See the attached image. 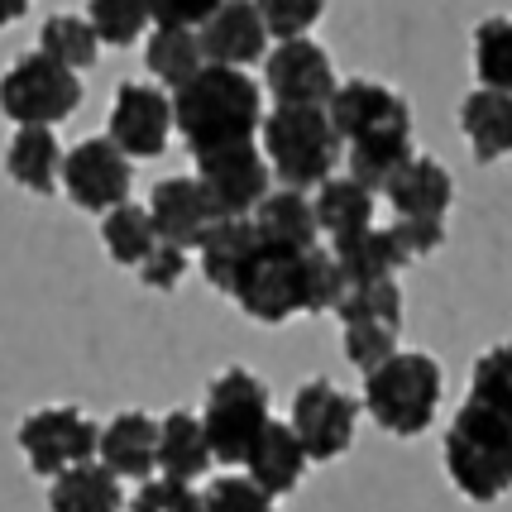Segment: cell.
I'll return each mask as SVG.
<instances>
[{
    "label": "cell",
    "instance_id": "1",
    "mask_svg": "<svg viewBox=\"0 0 512 512\" xmlns=\"http://www.w3.org/2000/svg\"><path fill=\"white\" fill-rule=\"evenodd\" d=\"M178 106V134L187 139L192 158L211 154V149H230V144H254V134L264 130V91L245 67L206 63L173 91Z\"/></svg>",
    "mask_w": 512,
    "mask_h": 512
},
{
    "label": "cell",
    "instance_id": "2",
    "mask_svg": "<svg viewBox=\"0 0 512 512\" xmlns=\"http://www.w3.org/2000/svg\"><path fill=\"white\" fill-rule=\"evenodd\" d=\"M446 479L469 503H498L512 493V417L489 402L465 398L441 441Z\"/></svg>",
    "mask_w": 512,
    "mask_h": 512
},
{
    "label": "cell",
    "instance_id": "3",
    "mask_svg": "<svg viewBox=\"0 0 512 512\" xmlns=\"http://www.w3.org/2000/svg\"><path fill=\"white\" fill-rule=\"evenodd\" d=\"M446 374L426 350H398L379 369L364 374V412L388 431V436H422L441 412Z\"/></svg>",
    "mask_w": 512,
    "mask_h": 512
},
{
    "label": "cell",
    "instance_id": "4",
    "mask_svg": "<svg viewBox=\"0 0 512 512\" xmlns=\"http://www.w3.org/2000/svg\"><path fill=\"white\" fill-rule=\"evenodd\" d=\"M264 154L283 187H321L335 178L345 139L326 106H273L264 120Z\"/></svg>",
    "mask_w": 512,
    "mask_h": 512
},
{
    "label": "cell",
    "instance_id": "5",
    "mask_svg": "<svg viewBox=\"0 0 512 512\" xmlns=\"http://www.w3.org/2000/svg\"><path fill=\"white\" fill-rule=\"evenodd\" d=\"M201 422H206V436L216 446V460L221 465H245L254 441L264 436L268 417V383L259 374H249L245 364H230L221 369L211 388H206V402H201Z\"/></svg>",
    "mask_w": 512,
    "mask_h": 512
},
{
    "label": "cell",
    "instance_id": "6",
    "mask_svg": "<svg viewBox=\"0 0 512 512\" xmlns=\"http://www.w3.org/2000/svg\"><path fill=\"white\" fill-rule=\"evenodd\" d=\"M307 254H292V249H268L259 245L254 259L245 264L240 283H235V302L249 321H264V326H283L292 316H312V288H307Z\"/></svg>",
    "mask_w": 512,
    "mask_h": 512
},
{
    "label": "cell",
    "instance_id": "7",
    "mask_svg": "<svg viewBox=\"0 0 512 512\" xmlns=\"http://www.w3.org/2000/svg\"><path fill=\"white\" fill-rule=\"evenodd\" d=\"M82 106V77L77 67L58 63L53 53H24L5 72V115L15 125H58Z\"/></svg>",
    "mask_w": 512,
    "mask_h": 512
},
{
    "label": "cell",
    "instance_id": "8",
    "mask_svg": "<svg viewBox=\"0 0 512 512\" xmlns=\"http://www.w3.org/2000/svg\"><path fill=\"white\" fill-rule=\"evenodd\" d=\"M20 450L39 479H58L72 465L101 460V426L82 407H39L20 422Z\"/></svg>",
    "mask_w": 512,
    "mask_h": 512
},
{
    "label": "cell",
    "instance_id": "9",
    "mask_svg": "<svg viewBox=\"0 0 512 512\" xmlns=\"http://www.w3.org/2000/svg\"><path fill=\"white\" fill-rule=\"evenodd\" d=\"M359 407L364 402L350 398L345 388H335L331 379H307L292 393L288 422L302 436V446H307L316 465H331L340 455H350V446H355Z\"/></svg>",
    "mask_w": 512,
    "mask_h": 512
},
{
    "label": "cell",
    "instance_id": "10",
    "mask_svg": "<svg viewBox=\"0 0 512 512\" xmlns=\"http://www.w3.org/2000/svg\"><path fill=\"white\" fill-rule=\"evenodd\" d=\"M130 187H134V158L115 144L111 134H96V139H82V144L67 149L63 192L72 197L77 211L106 216V211L130 201Z\"/></svg>",
    "mask_w": 512,
    "mask_h": 512
},
{
    "label": "cell",
    "instance_id": "11",
    "mask_svg": "<svg viewBox=\"0 0 512 512\" xmlns=\"http://www.w3.org/2000/svg\"><path fill=\"white\" fill-rule=\"evenodd\" d=\"M326 111H331L345 149L364 144V139H412V111H407V101L393 87L369 82V77L340 82Z\"/></svg>",
    "mask_w": 512,
    "mask_h": 512
},
{
    "label": "cell",
    "instance_id": "12",
    "mask_svg": "<svg viewBox=\"0 0 512 512\" xmlns=\"http://www.w3.org/2000/svg\"><path fill=\"white\" fill-rule=\"evenodd\" d=\"M264 87L278 106H331L335 96V67L331 53L316 39H278L264 58Z\"/></svg>",
    "mask_w": 512,
    "mask_h": 512
},
{
    "label": "cell",
    "instance_id": "13",
    "mask_svg": "<svg viewBox=\"0 0 512 512\" xmlns=\"http://www.w3.org/2000/svg\"><path fill=\"white\" fill-rule=\"evenodd\" d=\"M173 130H178V106L163 91V82H125L115 91L106 134L130 158H158L168 149V134Z\"/></svg>",
    "mask_w": 512,
    "mask_h": 512
},
{
    "label": "cell",
    "instance_id": "14",
    "mask_svg": "<svg viewBox=\"0 0 512 512\" xmlns=\"http://www.w3.org/2000/svg\"><path fill=\"white\" fill-rule=\"evenodd\" d=\"M197 178L206 182V192H211L221 216H254L259 201L268 197L273 163L254 144H230V149L197 154Z\"/></svg>",
    "mask_w": 512,
    "mask_h": 512
},
{
    "label": "cell",
    "instance_id": "15",
    "mask_svg": "<svg viewBox=\"0 0 512 512\" xmlns=\"http://www.w3.org/2000/svg\"><path fill=\"white\" fill-rule=\"evenodd\" d=\"M149 211H154L158 235H163V240H173V245H182V249H201L206 245V235L225 221L201 178H163V182H154V192H149Z\"/></svg>",
    "mask_w": 512,
    "mask_h": 512
},
{
    "label": "cell",
    "instance_id": "16",
    "mask_svg": "<svg viewBox=\"0 0 512 512\" xmlns=\"http://www.w3.org/2000/svg\"><path fill=\"white\" fill-rule=\"evenodd\" d=\"M268 20L254 0H225L211 20L201 24V48L211 63L225 67H254L268 58Z\"/></svg>",
    "mask_w": 512,
    "mask_h": 512
},
{
    "label": "cell",
    "instance_id": "17",
    "mask_svg": "<svg viewBox=\"0 0 512 512\" xmlns=\"http://www.w3.org/2000/svg\"><path fill=\"white\" fill-rule=\"evenodd\" d=\"M254 225H259V240L268 249H316L321 240V216H316V197H307L302 187H278L259 201L254 211Z\"/></svg>",
    "mask_w": 512,
    "mask_h": 512
},
{
    "label": "cell",
    "instance_id": "18",
    "mask_svg": "<svg viewBox=\"0 0 512 512\" xmlns=\"http://www.w3.org/2000/svg\"><path fill=\"white\" fill-rule=\"evenodd\" d=\"M383 197L393 206V216H402V221H446L450 206H455V182H450V173L436 158L417 154L393 178V187Z\"/></svg>",
    "mask_w": 512,
    "mask_h": 512
},
{
    "label": "cell",
    "instance_id": "19",
    "mask_svg": "<svg viewBox=\"0 0 512 512\" xmlns=\"http://www.w3.org/2000/svg\"><path fill=\"white\" fill-rule=\"evenodd\" d=\"M307 465H316V460L307 455V446H302V436L292 431V422H268L264 436L249 450L245 474L254 484H264L273 498H283V493H292L307 479Z\"/></svg>",
    "mask_w": 512,
    "mask_h": 512
},
{
    "label": "cell",
    "instance_id": "20",
    "mask_svg": "<svg viewBox=\"0 0 512 512\" xmlns=\"http://www.w3.org/2000/svg\"><path fill=\"white\" fill-rule=\"evenodd\" d=\"M158 474H168V479H187V484H197L206 469L216 465V446H211V436H206V422H201V412H168V417H158Z\"/></svg>",
    "mask_w": 512,
    "mask_h": 512
},
{
    "label": "cell",
    "instance_id": "21",
    "mask_svg": "<svg viewBox=\"0 0 512 512\" xmlns=\"http://www.w3.org/2000/svg\"><path fill=\"white\" fill-rule=\"evenodd\" d=\"M158 431L163 426L149 412H120L101 426V460L120 474V479H154L158 469Z\"/></svg>",
    "mask_w": 512,
    "mask_h": 512
},
{
    "label": "cell",
    "instance_id": "22",
    "mask_svg": "<svg viewBox=\"0 0 512 512\" xmlns=\"http://www.w3.org/2000/svg\"><path fill=\"white\" fill-rule=\"evenodd\" d=\"M63 163H67V149L58 144L53 125H20L10 134V149H5V168L10 178L29 187V192H58L63 187Z\"/></svg>",
    "mask_w": 512,
    "mask_h": 512
},
{
    "label": "cell",
    "instance_id": "23",
    "mask_svg": "<svg viewBox=\"0 0 512 512\" xmlns=\"http://www.w3.org/2000/svg\"><path fill=\"white\" fill-rule=\"evenodd\" d=\"M460 130L479 163H498L512 154V91L479 87L460 101Z\"/></svg>",
    "mask_w": 512,
    "mask_h": 512
},
{
    "label": "cell",
    "instance_id": "24",
    "mask_svg": "<svg viewBox=\"0 0 512 512\" xmlns=\"http://www.w3.org/2000/svg\"><path fill=\"white\" fill-rule=\"evenodd\" d=\"M120 508H125V489H120V474L106 460H87V465H72L58 479H48V512H120Z\"/></svg>",
    "mask_w": 512,
    "mask_h": 512
},
{
    "label": "cell",
    "instance_id": "25",
    "mask_svg": "<svg viewBox=\"0 0 512 512\" xmlns=\"http://www.w3.org/2000/svg\"><path fill=\"white\" fill-rule=\"evenodd\" d=\"M259 245H264V240H259V225H254V216H225V221L206 235V245L197 249V254H201V278H206L216 292H225V297H230Z\"/></svg>",
    "mask_w": 512,
    "mask_h": 512
},
{
    "label": "cell",
    "instance_id": "26",
    "mask_svg": "<svg viewBox=\"0 0 512 512\" xmlns=\"http://www.w3.org/2000/svg\"><path fill=\"white\" fill-rule=\"evenodd\" d=\"M206 63H211V58H206V48H201V29H187V24H154L149 48H144V67H149L154 82H163L168 91H178L182 82H192Z\"/></svg>",
    "mask_w": 512,
    "mask_h": 512
},
{
    "label": "cell",
    "instance_id": "27",
    "mask_svg": "<svg viewBox=\"0 0 512 512\" xmlns=\"http://www.w3.org/2000/svg\"><path fill=\"white\" fill-rule=\"evenodd\" d=\"M335 259L345 268V283H359V278H398V268L412 264V254L402 245V235L393 225H369L350 240H335Z\"/></svg>",
    "mask_w": 512,
    "mask_h": 512
},
{
    "label": "cell",
    "instance_id": "28",
    "mask_svg": "<svg viewBox=\"0 0 512 512\" xmlns=\"http://www.w3.org/2000/svg\"><path fill=\"white\" fill-rule=\"evenodd\" d=\"M374 187H364L359 178H326L316 187V216H321V230L331 240H350L359 230L374 225Z\"/></svg>",
    "mask_w": 512,
    "mask_h": 512
},
{
    "label": "cell",
    "instance_id": "29",
    "mask_svg": "<svg viewBox=\"0 0 512 512\" xmlns=\"http://www.w3.org/2000/svg\"><path fill=\"white\" fill-rule=\"evenodd\" d=\"M158 240H163V235H158L154 211H149V206L125 201V206H115V211L101 216V245H106V254H111L115 264L139 268L158 249Z\"/></svg>",
    "mask_w": 512,
    "mask_h": 512
},
{
    "label": "cell",
    "instance_id": "30",
    "mask_svg": "<svg viewBox=\"0 0 512 512\" xmlns=\"http://www.w3.org/2000/svg\"><path fill=\"white\" fill-rule=\"evenodd\" d=\"M39 48L53 53L58 63L87 72L96 63V53H101V34H96V24L87 15H48L44 29H39Z\"/></svg>",
    "mask_w": 512,
    "mask_h": 512
},
{
    "label": "cell",
    "instance_id": "31",
    "mask_svg": "<svg viewBox=\"0 0 512 512\" xmlns=\"http://www.w3.org/2000/svg\"><path fill=\"white\" fill-rule=\"evenodd\" d=\"M345 158H350V178H359L374 192H388L393 178L417 154H412V139H364V144H350Z\"/></svg>",
    "mask_w": 512,
    "mask_h": 512
},
{
    "label": "cell",
    "instance_id": "32",
    "mask_svg": "<svg viewBox=\"0 0 512 512\" xmlns=\"http://www.w3.org/2000/svg\"><path fill=\"white\" fill-rule=\"evenodd\" d=\"M340 321H393L402 326V288L398 278H359L345 283L340 302H335Z\"/></svg>",
    "mask_w": 512,
    "mask_h": 512
},
{
    "label": "cell",
    "instance_id": "33",
    "mask_svg": "<svg viewBox=\"0 0 512 512\" xmlns=\"http://www.w3.org/2000/svg\"><path fill=\"white\" fill-rule=\"evenodd\" d=\"M474 72L479 87L512 91V15H493L474 29Z\"/></svg>",
    "mask_w": 512,
    "mask_h": 512
},
{
    "label": "cell",
    "instance_id": "34",
    "mask_svg": "<svg viewBox=\"0 0 512 512\" xmlns=\"http://www.w3.org/2000/svg\"><path fill=\"white\" fill-rule=\"evenodd\" d=\"M398 331L393 321H340V345H345V359L355 364L359 374L379 369L383 359L398 355Z\"/></svg>",
    "mask_w": 512,
    "mask_h": 512
},
{
    "label": "cell",
    "instance_id": "35",
    "mask_svg": "<svg viewBox=\"0 0 512 512\" xmlns=\"http://www.w3.org/2000/svg\"><path fill=\"white\" fill-rule=\"evenodd\" d=\"M87 20L96 24V34H101V44L111 48H130L144 29H149V5L144 0H91L87 5Z\"/></svg>",
    "mask_w": 512,
    "mask_h": 512
},
{
    "label": "cell",
    "instance_id": "36",
    "mask_svg": "<svg viewBox=\"0 0 512 512\" xmlns=\"http://www.w3.org/2000/svg\"><path fill=\"white\" fill-rule=\"evenodd\" d=\"M469 398L489 402V407L512 417V340H503V345H493V350H484V355L474 359V369H469Z\"/></svg>",
    "mask_w": 512,
    "mask_h": 512
},
{
    "label": "cell",
    "instance_id": "37",
    "mask_svg": "<svg viewBox=\"0 0 512 512\" xmlns=\"http://www.w3.org/2000/svg\"><path fill=\"white\" fill-rule=\"evenodd\" d=\"M201 498H206V512H278V498L249 474H221L201 489Z\"/></svg>",
    "mask_w": 512,
    "mask_h": 512
},
{
    "label": "cell",
    "instance_id": "38",
    "mask_svg": "<svg viewBox=\"0 0 512 512\" xmlns=\"http://www.w3.org/2000/svg\"><path fill=\"white\" fill-rule=\"evenodd\" d=\"M130 512H206V498H201L187 479L154 474V479H144L139 493L130 498Z\"/></svg>",
    "mask_w": 512,
    "mask_h": 512
},
{
    "label": "cell",
    "instance_id": "39",
    "mask_svg": "<svg viewBox=\"0 0 512 512\" xmlns=\"http://www.w3.org/2000/svg\"><path fill=\"white\" fill-rule=\"evenodd\" d=\"M254 5L264 10L273 39H302V34H312L321 10H326V0H254Z\"/></svg>",
    "mask_w": 512,
    "mask_h": 512
},
{
    "label": "cell",
    "instance_id": "40",
    "mask_svg": "<svg viewBox=\"0 0 512 512\" xmlns=\"http://www.w3.org/2000/svg\"><path fill=\"white\" fill-rule=\"evenodd\" d=\"M182 278H187V249L173 240H158V249L139 264V283L154 292H173Z\"/></svg>",
    "mask_w": 512,
    "mask_h": 512
},
{
    "label": "cell",
    "instance_id": "41",
    "mask_svg": "<svg viewBox=\"0 0 512 512\" xmlns=\"http://www.w3.org/2000/svg\"><path fill=\"white\" fill-rule=\"evenodd\" d=\"M144 5H149L154 24H187V29H201L225 0H144Z\"/></svg>",
    "mask_w": 512,
    "mask_h": 512
},
{
    "label": "cell",
    "instance_id": "42",
    "mask_svg": "<svg viewBox=\"0 0 512 512\" xmlns=\"http://www.w3.org/2000/svg\"><path fill=\"white\" fill-rule=\"evenodd\" d=\"M393 230L402 235V245H407V254H412V264L446 245V221H402V216H398V221H393Z\"/></svg>",
    "mask_w": 512,
    "mask_h": 512
},
{
    "label": "cell",
    "instance_id": "43",
    "mask_svg": "<svg viewBox=\"0 0 512 512\" xmlns=\"http://www.w3.org/2000/svg\"><path fill=\"white\" fill-rule=\"evenodd\" d=\"M24 10H29V0H5V20H10V24L20 20Z\"/></svg>",
    "mask_w": 512,
    "mask_h": 512
}]
</instances>
